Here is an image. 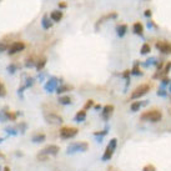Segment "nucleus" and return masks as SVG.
<instances>
[{"label":"nucleus","instance_id":"nucleus-1","mask_svg":"<svg viewBox=\"0 0 171 171\" xmlns=\"http://www.w3.org/2000/svg\"><path fill=\"white\" fill-rule=\"evenodd\" d=\"M163 117V114L160 110H156V109H153V110H148L145 112L141 114L140 119L142 121H150V122H158L160 121Z\"/></svg>","mask_w":171,"mask_h":171},{"label":"nucleus","instance_id":"nucleus-2","mask_svg":"<svg viewBox=\"0 0 171 171\" xmlns=\"http://www.w3.org/2000/svg\"><path fill=\"white\" fill-rule=\"evenodd\" d=\"M89 149V144L86 141H76V142H71L68 148H66V154H75V153H85Z\"/></svg>","mask_w":171,"mask_h":171},{"label":"nucleus","instance_id":"nucleus-3","mask_svg":"<svg viewBox=\"0 0 171 171\" xmlns=\"http://www.w3.org/2000/svg\"><path fill=\"white\" fill-rule=\"evenodd\" d=\"M78 132H79L78 127H74V126H63L59 130V136L63 140H69V139L75 137L78 135Z\"/></svg>","mask_w":171,"mask_h":171},{"label":"nucleus","instance_id":"nucleus-4","mask_svg":"<svg viewBox=\"0 0 171 171\" xmlns=\"http://www.w3.org/2000/svg\"><path fill=\"white\" fill-rule=\"evenodd\" d=\"M44 119L48 124H51V125H60L63 124V117L55 112H44Z\"/></svg>","mask_w":171,"mask_h":171},{"label":"nucleus","instance_id":"nucleus-5","mask_svg":"<svg viewBox=\"0 0 171 171\" xmlns=\"http://www.w3.org/2000/svg\"><path fill=\"white\" fill-rule=\"evenodd\" d=\"M150 90V85L149 84H141L139 85L132 92H131V99H140L141 96H144L145 94H148V91Z\"/></svg>","mask_w":171,"mask_h":171},{"label":"nucleus","instance_id":"nucleus-6","mask_svg":"<svg viewBox=\"0 0 171 171\" xmlns=\"http://www.w3.org/2000/svg\"><path fill=\"white\" fill-rule=\"evenodd\" d=\"M24 49H25L24 41H14V43H11V44L9 45L8 53H9V55H14V54H18V53L23 51Z\"/></svg>","mask_w":171,"mask_h":171},{"label":"nucleus","instance_id":"nucleus-7","mask_svg":"<svg viewBox=\"0 0 171 171\" xmlns=\"http://www.w3.org/2000/svg\"><path fill=\"white\" fill-rule=\"evenodd\" d=\"M41 151L44 154L49 155V156H56L60 153V148L58 145H55V144H50V145H46Z\"/></svg>","mask_w":171,"mask_h":171},{"label":"nucleus","instance_id":"nucleus-8","mask_svg":"<svg viewBox=\"0 0 171 171\" xmlns=\"http://www.w3.org/2000/svg\"><path fill=\"white\" fill-rule=\"evenodd\" d=\"M156 48L164 53V54H171V44L165 41V40H161V41H158L156 43Z\"/></svg>","mask_w":171,"mask_h":171},{"label":"nucleus","instance_id":"nucleus-9","mask_svg":"<svg viewBox=\"0 0 171 171\" xmlns=\"http://www.w3.org/2000/svg\"><path fill=\"white\" fill-rule=\"evenodd\" d=\"M112 112H114V106H112V105H106V106L102 107L101 116H102V119H104L105 121H107V120L110 119V116L112 115Z\"/></svg>","mask_w":171,"mask_h":171},{"label":"nucleus","instance_id":"nucleus-10","mask_svg":"<svg viewBox=\"0 0 171 171\" xmlns=\"http://www.w3.org/2000/svg\"><path fill=\"white\" fill-rule=\"evenodd\" d=\"M46 140V135L44 134V132H35L34 135H33V137H31V141L34 142V144H41V142H44Z\"/></svg>","mask_w":171,"mask_h":171},{"label":"nucleus","instance_id":"nucleus-11","mask_svg":"<svg viewBox=\"0 0 171 171\" xmlns=\"http://www.w3.org/2000/svg\"><path fill=\"white\" fill-rule=\"evenodd\" d=\"M114 153H115L114 149H111L110 146H106V149H105V151H104V154H102L101 160H102V161H109V160H111Z\"/></svg>","mask_w":171,"mask_h":171},{"label":"nucleus","instance_id":"nucleus-12","mask_svg":"<svg viewBox=\"0 0 171 171\" xmlns=\"http://www.w3.org/2000/svg\"><path fill=\"white\" fill-rule=\"evenodd\" d=\"M85 119H86V111L85 110H80V111H78L76 115H75V117H74V120H75L76 122H83V121H85Z\"/></svg>","mask_w":171,"mask_h":171},{"label":"nucleus","instance_id":"nucleus-13","mask_svg":"<svg viewBox=\"0 0 171 171\" xmlns=\"http://www.w3.org/2000/svg\"><path fill=\"white\" fill-rule=\"evenodd\" d=\"M134 33L137 34V35H142L144 33V26L141 23H135L134 24Z\"/></svg>","mask_w":171,"mask_h":171},{"label":"nucleus","instance_id":"nucleus-14","mask_svg":"<svg viewBox=\"0 0 171 171\" xmlns=\"http://www.w3.org/2000/svg\"><path fill=\"white\" fill-rule=\"evenodd\" d=\"M50 18H51L54 21H60V20H61V18H63V13H61V11L55 10V11H53V13H51Z\"/></svg>","mask_w":171,"mask_h":171},{"label":"nucleus","instance_id":"nucleus-15","mask_svg":"<svg viewBox=\"0 0 171 171\" xmlns=\"http://www.w3.org/2000/svg\"><path fill=\"white\" fill-rule=\"evenodd\" d=\"M107 130H109V127H105L102 131H96V132H94V136L100 137V139H99V142H101V139L107 134Z\"/></svg>","mask_w":171,"mask_h":171},{"label":"nucleus","instance_id":"nucleus-16","mask_svg":"<svg viewBox=\"0 0 171 171\" xmlns=\"http://www.w3.org/2000/svg\"><path fill=\"white\" fill-rule=\"evenodd\" d=\"M49 155H46V154H44L43 151H40L38 155H36V159L39 160V161H41V163H45V161H48L49 160Z\"/></svg>","mask_w":171,"mask_h":171},{"label":"nucleus","instance_id":"nucleus-17","mask_svg":"<svg viewBox=\"0 0 171 171\" xmlns=\"http://www.w3.org/2000/svg\"><path fill=\"white\" fill-rule=\"evenodd\" d=\"M73 90V86L71 85H61L58 87V94H63V92H66V91H70Z\"/></svg>","mask_w":171,"mask_h":171},{"label":"nucleus","instance_id":"nucleus-18","mask_svg":"<svg viewBox=\"0 0 171 171\" xmlns=\"http://www.w3.org/2000/svg\"><path fill=\"white\" fill-rule=\"evenodd\" d=\"M45 64H46V59L45 58H41V59H39L38 61H36V69L40 71L44 66H45Z\"/></svg>","mask_w":171,"mask_h":171},{"label":"nucleus","instance_id":"nucleus-19","mask_svg":"<svg viewBox=\"0 0 171 171\" xmlns=\"http://www.w3.org/2000/svg\"><path fill=\"white\" fill-rule=\"evenodd\" d=\"M59 102L63 105H69V104H71V97L70 96H61V97H59Z\"/></svg>","mask_w":171,"mask_h":171},{"label":"nucleus","instance_id":"nucleus-20","mask_svg":"<svg viewBox=\"0 0 171 171\" xmlns=\"http://www.w3.org/2000/svg\"><path fill=\"white\" fill-rule=\"evenodd\" d=\"M5 132H6L8 135H11V136H16V135L19 134V131H18L16 127H6V129H5Z\"/></svg>","mask_w":171,"mask_h":171},{"label":"nucleus","instance_id":"nucleus-21","mask_svg":"<svg viewBox=\"0 0 171 171\" xmlns=\"http://www.w3.org/2000/svg\"><path fill=\"white\" fill-rule=\"evenodd\" d=\"M141 101H134L132 104H131V111H137V110H140V107H141Z\"/></svg>","mask_w":171,"mask_h":171},{"label":"nucleus","instance_id":"nucleus-22","mask_svg":"<svg viewBox=\"0 0 171 171\" xmlns=\"http://www.w3.org/2000/svg\"><path fill=\"white\" fill-rule=\"evenodd\" d=\"M55 85H56V79H54V78H53L51 80H49V83L46 84L45 87H46V90H53V89L55 87Z\"/></svg>","mask_w":171,"mask_h":171},{"label":"nucleus","instance_id":"nucleus-23","mask_svg":"<svg viewBox=\"0 0 171 171\" xmlns=\"http://www.w3.org/2000/svg\"><path fill=\"white\" fill-rule=\"evenodd\" d=\"M150 50H151L150 45L145 43V44L142 45V48H141V54H144V55H145V54H149V53H150Z\"/></svg>","mask_w":171,"mask_h":171},{"label":"nucleus","instance_id":"nucleus-24","mask_svg":"<svg viewBox=\"0 0 171 171\" xmlns=\"http://www.w3.org/2000/svg\"><path fill=\"white\" fill-rule=\"evenodd\" d=\"M107 146H110L111 149H116V146H117V139L116 137H112V139H110V142L107 144Z\"/></svg>","mask_w":171,"mask_h":171},{"label":"nucleus","instance_id":"nucleus-25","mask_svg":"<svg viewBox=\"0 0 171 171\" xmlns=\"http://www.w3.org/2000/svg\"><path fill=\"white\" fill-rule=\"evenodd\" d=\"M16 129H18V131H19V132L25 134V131H26V124H25V122H20V124H19V126H18Z\"/></svg>","mask_w":171,"mask_h":171},{"label":"nucleus","instance_id":"nucleus-26","mask_svg":"<svg viewBox=\"0 0 171 171\" xmlns=\"http://www.w3.org/2000/svg\"><path fill=\"white\" fill-rule=\"evenodd\" d=\"M125 30H126V25H120V26L117 28V34H119L120 36H122V35L125 34Z\"/></svg>","mask_w":171,"mask_h":171},{"label":"nucleus","instance_id":"nucleus-27","mask_svg":"<svg viewBox=\"0 0 171 171\" xmlns=\"http://www.w3.org/2000/svg\"><path fill=\"white\" fill-rule=\"evenodd\" d=\"M5 95H6V89H5V86L3 85V83L0 81V97H3Z\"/></svg>","mask_w":171,"mask_h":171},{"label":"nucleus","instance_id":"nucleus-28","mask_svg":"<svg viewBox=\"0 0 171 171\" xmlns=\"http://www.w3.org/2000/svg\"><path fill=\"white\" fill-rule=\"evenodd\" d=\"M142 171H156V168L154 166V165H151V164H149V165H146V166H144V169Z\"/></svg>","mask_w":171,"mask_h":171},{"label":"nucleus","instance_id":"nucleus-29","mask_svg":"<svg viewBox=\"0 0 171 171\" xmlns=\"http://www.w3.org/2000/svg\"><path fill=\"white\" fill-rule=\"evenodd\" d=\"M94 106V101L92 100H87L86 101V104H85V106H84V110H87V109H90V107H92Z\"/></svg>","mask_w":171,"mask_h":171},{"label":"nucleus","instance_id":"nucleus-30","mask_svg":"<svg viewBox=\"0 0 171 171\" xmlns=\"http://www.w3.org/2000/svg\"><path fill=\"white\" fill-rule=\"evenodd\" d=\"M8 48H9V44H6V43H4V41L0 43V53L4 51V50H6Z\"/></svg>","mask_w":171,"mask_h":171},{"label":"nucleus","instance_id":"nucleus-31","mask_svg":"<svg viewBox=\"0 0 171 171\" xmlns=\"http://www.w3.org/2000/svg\"><path fill=\"white\" fill-rule=\"evenodd\" d=\"M132 74H135V75H140V74H141V71L139 70V68H137V65H135V68L132 69Z\"/></svg>","mask_w":171,"mask_h":171},{"label":"nucleus","instance_id":"nucleus-32","mask_svg":"<svg viewBox=\"0 0 171 171\" xmlns=\"http://www.w3.org/2000/svg\"><path fill=\"white\" fill-rule=\"evenodd\" d=\"M158 94H159V95H161V96H165V95H166V92H165L164 90H160V91H159Z\"/></svg>","mask_w":171,"mask_h":171},{"label":"nucleus","instance_id":"nucleus-33","mask_svg":"<svg viewBox=\"0 0 171 171\" xmlns=\"http://www.w3.org/2000/svg\"><path fill=\"white\" fill-rule=\"evenodd\" d=\"M3 171H11V169H10V166H4Z\"/></svg>","mask_w":171,"mask_h":171},{"label":"nucleus","instance_id":"nucleus-34","mask_svg":"<svg viewBox=\"0 0 171 171\" xmlns=\"http://www.w3.org/2000/svg\"><path fill=\"white\" fill-rule=\"evenodd\" d=\"M145 15H146V16H151V11H150V10H146Z\"/></svg>","mask_w":171,"mask_h":171},{"label":"nucleus","instance_id":"nucleus-35","mask_svg":"<svg viewBox=\"0 0 171 171\" xmlns=\"http://www.w3.org/2000/svg\"><path fill=\"white\" fill-rule=\"evenodd\" d=\"M95 109L99 110V109H101V106H100V105H95Z\"/></svg>","mask_w":171,"mask_h":171},{"label":"nucleus","instance_id":"nucleus-36","mask_svg":"<svg viewBox=\"0 0 171 171\" xmlns=\"http://www.w3.org/2000/svg\"><path fill=\"white\" fill-rule=\"evenodd\" d=\"M60 6H63V8H65V6H66V4H65V3H61V4H60Z\"/></svg>","mask_w":171,"mask_h":171},{"label":"nucleus","instance_id":"nucleus-37","mask_svg":"<svg viewBox=\"0 0 171 171\" xmlns=\"http://www.w3.org/2000/svg\"><path fill=\"white\" fill-rule=\"evenodd\" d=\"M3 141H4V139H3V137H0V144H1Z\"/></svg>","mask_w":171,"mask_h":171}]
</instances>
